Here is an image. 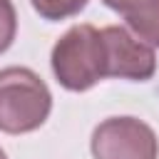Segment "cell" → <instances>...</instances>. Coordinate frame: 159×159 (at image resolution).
<instances>
[{"label":"cell","instance_id":"cell-1","mask_svg":"<svg viewBox=\"0 0 159 159\" xmlns=\"http://www.w3.org/2000/svg\"><path fill=\"white\" fill-rule=\"evenodd\" d=\"M52 109L45 80L30 67L0 70V132L27 134L40 129Z\"/></svg>","mask_w":159,"mask_h":159},{"label":"cell","instance_id":"cell-2","mask_svg":"<svg viewBox=\"0 0 159 159\" xmlns=\"http://www.w3.org/2000/svg\"><path fill=\"white\" fill-rule=\"evenodd\" d=\"M57 82L70 92H84L104 80V42L94 25L70 27L50 55Z\"/></svg>","mask_w":159,"mask_h":159},{"label":"cell","instance_id":"cell-3","mask_svg":"<svg viewBox=\"0 0 159 159\" xmlns=\"http://www.w3.org/2000/svg\"><path fill=\"white\" fill-rule=\"evenodd\" d=\"M89 149L94 159H157L159 139L137 117H109L94 127Z\"/></svg>","mask_w":159,"mask_h":159},{"label":"cell","instance_id":"cell-4","mask_svg":"<svg viewBox=\"0 0 159 159\" xmlns=\"http://www.w3.org/2000/svg\"><path fill=\"white\" fill-rule=\"evenodd\" d=\"M99 32L104 42V75L107 77L147 82L157 72L154 47L142 42L127 27L109 25V27H102Z\"/></svg>","mask_w":159,"mask_h":159},{"label":"cell","instance_id":"cell-5","mask_svg":"<svg viewBox=\"0 0 159 159\" xmlns=\"http://www.w3.org/2000/svg\"><path fill=\"white\" fill-rule=\"evenodd\" d=\"M107 7L119 12L129 30L147 42L159 47V0H102Z\"/></svg>","mask_w":159,"mask_h":159},{"label":"cell","instance_id":"cell-6","mask_svg":"<svg viewBox=\"0 0 159 159\" xmlns=\"http://www.w3.org/2000/svg\"><path fill=\"white\" fill-rule=\"evenodd\" d=\"M30 2H32L35 12L45 20H50V22L67 20L87 5V0H30Z\"/></svg>","mask_w":159,"mask_h":159},{"label":"cell","instance_id":"cell-7","mask_svg":"<svg viewBox=\"0 0 159 159\" xmlns=\"http://www.w3.org/2000/svg\"><path fill=\"white\" fill-rule=\"evenodd\" d=\"M17 35V12L12 0H0V55L12 45Z\"/></svg>","mask_w":159,"mask_h":159},{"label":"cell","instance_id":"cell-8","mask_svg":"<svg viewBox=\"0 0 159 159\" xmlns=\"http://www.w3.org/2000/svg\"><path fill=\"white\" fill-rule=\"evenodd\" d=\"M0 159H7V154H5V152H2V149H0Z\"/></svg>","mask_w":159,"mask_h":159}]
</instances>
